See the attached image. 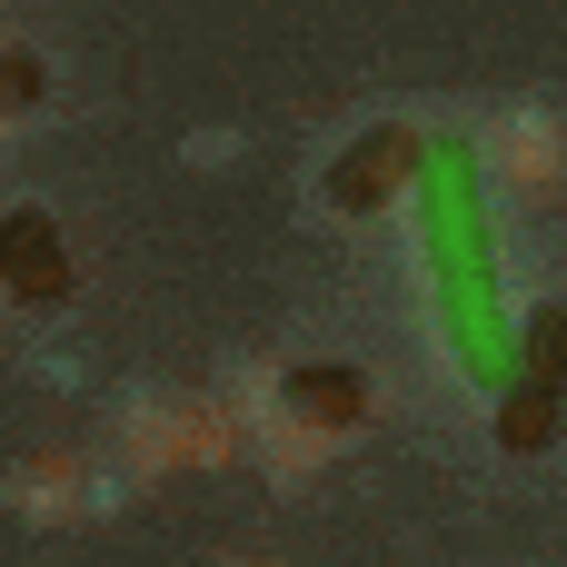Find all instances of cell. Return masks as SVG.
Segmentation results:
<instances>
[{"instance_id": "cell-7", "label": "cell", "mask_w": 567, "mask_h": 567, "mask_svg": "<svg viewBox=\"0 0 567 567\" xmlns=\"http://www.w3.org/2000/svg\"><path fill=\"white\" fill-rule=\"evenodd\" d=\"M40 90H50V70H40V50H0V110H40Z\"/></svg>"}, {"instance_id": "cell-5", "label": "cell", "mask_w": 567, "mask_h": 567, "mask_svg": "<svg viewBox=\"0 0 567 567\" xmlns=\"http://www.w3.org/2000/svg\"><path fill=\"white\" fill-rule=\"evenodd\" d=\"M488 429H498V449H508V458H538V449H558L567 399H558V389H538V379H508V389H498V419H488Z\"/></svg>"}, {"instance_id": "cell-3", "label": "cell", "mask_w": 567, "mask_h": 567, "mask_svg": "<svg viewBox=\"0 0 567 567\" xmlns=\"http://www.w3.org/2000/svg\"><path fill=\"white\" fill-rule=\"evenodd\" d=\"M0 289L30 299V309H60L70 299V249H60L50 209H10L0 219Z\"/></svg>"}, {"instance_id": "cell-4", "label": "cell", "mask_w": 567, "mask_h": 567, "mask_svg": "<svg viewBox=\"0 0 567 567\" xmlns=\"http://www.w3.org/2000/svg\"><path fill=\"white\" fill-rule=\"evenodd\" d=\"M279 409H289L299 429H359V419H369V369H349V359H299V369L279 379Z\"/></svg>"}, {"instance_id": "cell-2", "label": "cell", "mask_w": 567, "mask_h": 567, "mask_svg": "<svg viewBox=\"0 0 567 567\" xmlns=\"http://www.w3.org/2000/svg\"><path fill=\"white\" fill-rule=\"evenodd\" d=\"M419 150H429V140H419V130H399V120L359 130V140H349V159L329 169V199H339V209H359V219H369V209H389V199L419 179Z\"/></svg>"}, {"instance_id": "cell-1", "label": "cell", "mask_w": 567, "mask_h": 567, "mask_svg": "<svg viewBox=\"0 0 567 567\" xmlns=\"http://www.w3.org/2000/svg\"><path fill=\"white\" fill-rule=\"evenodd\" d=\"M419 249H429V299L449 329V359L498 399L518 379V319H508V279H498V219H488V169L458 130H439L419 150Z\"/></svg>"}, {"instance_id": "cell-6", "label": "cell", "mask_w": 567, "mask_h": 567, "mask_svg": "<svg viewBox=\"0 0 567 567\" xmlns=\"http://www.w3.org/2000/svg\"><path fill=\"white\" fill-rule=\"evenodd\" d=\"M518 379H538V389L567 399V299H548V309L518 319Z\"/></svg>"}]
</instances>
